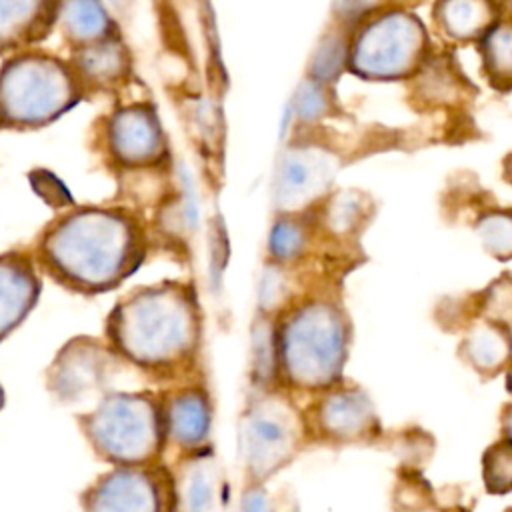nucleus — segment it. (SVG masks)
I'll list each match as a JSON object with an SVG mask.
<instances>
[{
    "instance_id": "f257e3e1",
    "label": "nucleus",
    "mask_w": 512,
    "mask_h": 512,
    "mask_svg": "<svg viewBox=\"0 0 512 512\" xmlns=\"http://www.w3.org/2000/svg\"><path fill=\"white\" fill-rule=\"evenodd\" d=\"M130 246L122 218L102 210H80L46 230L40 254L60 282L80 290H102L124 274Z\"/></svg>"
},
{
    "instance_id": "f03ea898",
    "label": "nucleus",
    "mask_w": 512,
    "mask_h": 512,
    "mask_svg": "<svg viewBox=\"0 0 512 512\" xmlns=\"http://www.w3.org/2000/svg\"><path fill=\"white\" fill-rule=\"evenodd\" d=\"M72 72L46 54L12 56L0 68V126L38 128L74 106Z\"/></svg>"
},
{
    "instance_id": "7ed1b4c3",
    "label": "nucleus",
    "mask_w": 512,
    "mask_h": 512,
    "mask_svg": "<svg viewBox=\"0 0 512 512\" xmlns=\"http://www.w3.org/2000/svg\"><path fill=\"white\" fill-rule=\"evenodd\" d=\"M112 332L120 348L140 362L178 358L192 340L188 304L170 292H146L116 310Z\"/></svg>"
},
{
    "instance_id": "20e7f679",
    "label": "nucleus",
    "mask_w": 512,
    "mask_h": 512,
    "mask_svg": "<svg viewBox=\"0 0 512 512\" xmlns=\"http://www.w3.org/2000/svg\"><path fill=\"white\" fill-rule=\"evenodd\" d=\"M282 356L286 372L302 386H326L340 370L344 326L326 306H310L296 314L284 330Z\"/></svg>"
},
{
    "instance_id": "39448f33",
    "label": "nucleus",
    "mask_w": 512,
    "mask_h": 512,
    "mask_svg": "<svg viewBox=\"0 0 512 512\" xmlns=\"http://www.w3.org/2000/svg\"><path fill=\"white\" fill-rule=\"evenodd\" d=\"M86 434L102 456L136 464L156 450L160 422L154 404L144 396L116 394L86 418Z\"/></svg>"
},
{
    "instance_id": "423d86ee",
    "label": "nucleus",
    "mask_w": 512,
    "mask_h": 512,
    "mask_svg": "<svg viewBox=\"0 0 512 512\" xmlns=\"http://www.w3.org/2000/svg\"><path fill=\"white\" fill-rule=\"evenodd\" d=\"M422 32L418 22L390 14L366 28L354 48V66L370 76H396L420 52Z\"/></svg>"
},
{
    "instance_id": "0eeeda50",
    "label": "nucleus",
    "mask_w": 512,
    "mask_h": 512,
    "mask_svg": "<svg viewBox=\"0 0 512 512\" xmlns=\"http://www.w3.org/2000/svg\"><path fill=\"white\" fill-rule=\"evenodd\" d=\"M296 432L288 414L274 406H260L246 418L242 428V450L256 474L280 466L294 448Z\"/></svg>"
},
{
    "instance_id": "6e6552de",
    "label": "nucleus",
    "mask_w": 512,
    "mask_h": 512,
    "mask_svg": "<svg viewBox=\"0 0 512 512\" xmlns=\"http://www.w3.org/2000/svg\"><path fill=\"white\" fill-rule=\"evenodd\" d=\"M84 508L86 512H158V486L134 468L114 470L86 492Z\"/></svg>"
},
{
    "instance_id": "1a4fd4ad",
    "label": "nucleus",
    "mask_w": 512,
    "mask_h": 512,
    "mask_svg": "<svg viewBox=\"0 0 512 512\" xmlns=\"http://www.w3.org/2000/svg\"><path fill=\"white\" fill-rule=\"evenodd\" d=\"M40 280L22 254H0V342L10 336L36 306Z\"/></svg>"
},
{
    "instance_id": "9d476101",
    "label": "nucleus",
    "mask_w": 512,
    "mask_h": 512,
    "mask_svg": "<svg viewBox=\"0 0 512 512\" xmlns=\"http://www.w3.org/2000/svg\"><path fill=\"white\" fill-rule=\"evenodd\" d=\"M110 146L124 162L148 160L160 148V128L142 108L122 110L110 122Z\"/></svg>"
},
{
    "instance_id": "9b49d317",
    "label": "nucleus",
    "mask_w": 512,
    "mask_h": 512,
    "mask_svg": "<svg viewBox=\"0 0 512 512\" xmlns=\"http://www.w3.org/2000/svg\"><path fill=\"white\" fill-rule=\"evenodd\" d=\"M48 18L46 0H0V54L32 42Z\"/></svg>"
},
{
    "instance_id": "f8f14e48",
    "label": "nucleus",
    "mask_w": 512,
    "mask_h": 512,
    "mask_svg": "<svg viewBox=\"0 0 512 512\" xmlns=\"http://www.w3.org/2000/svg\"><path fill=\"white\" fill-rule=\"evenodd\" d=\"M58 20L64 34L82 46L104 40L108 32V16L98 0H62Z\"/></svg>"
},
{
    "instance_id": "ddd939ff",
    "label": "nucleus",
    "mask_w": 512,
    "mask_h": 512,
    "mask_svg": "<svg viewBox=\"0 0 512 512\" xmlns=\"http://www.w3.org/2000/svg\"><path fill=\"white\" fill-rule=\"evenodd\" d=\"M322 424L336 436H356L368 428L372 418L366 398L358 392H340L328 398L320 410Z\"/></svg>"
},
{
    "instance_id": "4468645a",
    "label": "nucleus",
    "mask_w": 512,
    "mask_h": 512,
    "mask_svg": "<svg viewBox=\"0 0 512 512\" xmlns=\"http://www.w3.org/2000/svg\"><path fill=\"white\" fill-rule=\"evenodd\" d=\"M210 424L208 406L200 394L188 392L176 398L168 412L170 434L182 444H196L204 438Z\"/></svg>"
},
{
    "instance_id": "2eb2a0df",
    "label": "nucleus",
    "mask_w": 512,
    "mask_h": 512,
    "mask_svg": "<svg viewBox=\"0 0 512 512\" xmlns=\"http://www.w3.org/2000/svg\"><path fill=\"white\" fill-rule=\"evenodd\" d=\"M490 18L486 0H444L442 22L446 30L458 38L478 34Z\"/></svg>"
},
{
    "instance_id": "dca6fc26",
    "label": "nucleus",
    "mask_w": 512,
    "mask_h": 512,
    "mask_svg": "<svg viewBox=\"0 0 512 512\" xmlns=\"http://www.w3.org/2000/svg\"><path fill=\"white\" fill-rule=\"evenodd\" d=\"M122 52L116 44L98 40L94 44L82 46L78 54V68L84 76H88L94 82L112 80L122 70Z\"/></svg>"
},
{
    "instance_id": "f3484780",
    "label": "nucleus",
    "mask_w": 512,
    "mask_h": 512,
    "mask_svg": "<svg viewBox=\"0 0 512 512\" xmlns=\"http://www.w3.org/2000/svg\"><path fill=\"white\" fill-rule=\"evenodd\" d=\"M316 186V166L304 154H290L280 170V190L286 198H302Z\"/></svg>"
},
{
    "instance_id": "a211bd4d",
    "label": "nucleus",
    "mask_w": 512,
    "mask_h": 512,
    "mask_svg": "<svg viewBox=\"0 0 512 512\" xmlns=\"http://www.w3.org/2000/svg\"><path fill=\"white\" fill-rule=\"evenodd\" d=\"M302 244H304V234L294 220H280L274 224L268 246L276 258L296 256L302 250Z\"/></svg>"
},
{
    "instance_id": "6ab92c4d",
    "label": "nucleus",
    "mask_w": 512,
    "mask_h": 512,
    "mask_svg": "<svg viewBox=\"0 0 512 512\" xmlns=\"http://www.w3.org/2000/svg\"><path fill=\"white\" fill-rule=\"evenodd\" d=\"M184 510L186 512H206L212 500V480L204 468H196L190 472L184 484Z\"/></svg>"
},
{
    "instance_id": "aec40b11",
    "label": "nucleus",
    "mask_w": 512,
    "mask_h": 512,
    "mask_svg": "<svg viewBox=\"0 0 512 512\" xmlns=\"http://www.w3.org/2000/svg\"><path fill=\"white\" fill-rule=\"evenodd\" d=\"M506 352V340L498 338L492 330H482L470 338V354L478 366H498Z\"/></svg>"
},
{
    "instance_id": "412c9836",
    "label": "nucleus",
    "mask_w": 512,
    "mask_h": 512,
    "mask_svg": "<svg viewBox=\"0 0 512 512\" xmlns=\"http://www.w3.org/2000/svg\"><path fill=\"white\" fill-rule=\"evenodd\" d=\"M510 448L508 444L494 446L486 456V482L496 492L510 488Z\"/></svg>"
},
{
    "instance_id": "4be33fe9",
    "label": "nucleus",
    "mask_w": 512,
    "mask_h": 512,
    "mask_svg": "<svg viewBox=\"0 0 512 512\" xmlns=\"http://www.w3.org/2000/svg\"><path fill=\"white\" fill-rule=\"evenodd\" d=\"M486 60L490 62L494 74L508 76L510 70V32L508 26H500L492 30L486 38Z\"/></svg>"
},
{
    "instance_id": "5701e85b",
    "label": "nucleus",
    "mask_w": 512,
    "mask_h": 512,
    "mask_svg": "<svg viewBox=\"0 0 512 512\" xmlns=\"http://www.w3.org/2000/svg\"><path fill=\"white\" fill-rule=\"evenodd\" d=\"M30 184L36 190V194L42 196L52 206H64L70 202V194L64 188V184L46 170L30 172Z\"/></svg>"
},
{
    "instance_id": "b1692460",
    "label": "nucleus",
    "mask_w": 512,
    "mask_h": 512,
    "mask_svg": "<svg viewBox=\"0 0 512 512\" xmlns=\"http://www.w3.org/2000/svg\"><path fill=\"white\" fill-rule=\"evenodd\" d=\"M482 238L486 246L494 252H508L510 250V220L506 216L488 218L482 226Z\"/></svg>"
},
{
    "instance_id": "393cba45",
    "label": "nucleus",
    "mask_w": 512,
    "mask_h": 512,
    "mask_svg": "<svg viewBox=\"0 0 512 512\" xmlns=\"http://www.w3.org/2000/svg\"><path fill=\"white\" fill-rule=\"evenodd\" d=\"M326 106V100H324V94L318 86L314 84H306L298 90V96H296V112L300 118H316L318 114H322Z\"/></svg>"
},
{
    "instance_id": "a878e982",
    "label": "nucleus",
    "mask_w": 512,
    "mask_h": 512,
    "mask_svg": "<svg viewBox=\"0 0 512 512\" xmlns=\"http://www.w3.org/2000/svg\"><path fill=\"white\" fill-rule=\"evenodd\" d=\"M342 52L336 48V44H326L322 50H320V54L316 56V70H320V72H316L320 78H328L336 68H338V64H340V60L344 58V56H340Z\"/></svg>"
},
{
    "instance_id": "bb28decb",
    "label": "nucleus",
    "mask_w": 512,
    "mask_h": 512,
    "mask_svg": "<svg viewBox=\"0 0 512 512\" xmlns=\"http://www.w3.org/2000/svg\"><path fill=\"white\" fill-rule=\"evenodd\" d=\"M264 510H266V502L262 494H250V498H246L244 512H264Z\"/></svg>"
},
{
    "instance_id": "cd10ccee",
    "label": "nucleus",
    "mask_w": 512,
    "mask_h": 512,
    "mask_svg": "<svg viewBox=\"0 0 512 512\" xmlns=\"http://www.w3.org/2000/svg\"><path fill=\"white\" fill-rule=\"evenodd\" d=\"M4 402H6V396H4V388L0 386V410L4 408Z\"/></svg>"
}]
</instances>
